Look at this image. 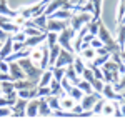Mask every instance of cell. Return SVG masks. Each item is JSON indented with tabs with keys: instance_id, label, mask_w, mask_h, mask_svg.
<instances>
[{
	"instance_id": "6da1fadb",
	"label": "cell",
	"mask_w": 125,
	"mask_h": 125,
	"mask_svg": "<svg viewBox=\"0 0 125 125\" xmlns=\"http://www.w3.org/2000/svg\"><path fill=\"white\" fill-rule=\"evenodd\" d=\"M20 63V67L23 68V72H25V75H27V78L29 80H32L33 83H37L39 85V80H40V75H42V68L39 67V65H35L32 60H30L29 57H23L20 58V60H17Z\"/></svg>"
},
{
	"instance_id": "7a4b0ae2",
	"label": "cell",
	"mask_w": 125,
	"mask_h": 125,
	"mask_svg": "<svg viewBox=\"0 0 125 125\" xmlns=\"http://www.w3.org/2000/svg\"><path fill=\"white\" fill-rule=\"evenodd\" d=\"M100 68H102V73H104V82H107V83H115V82L120 80V65L117 62L108 58Z\"/></svg>"
},
{
	"instance_id": "3957f363",
	"label": "cell",
	"mask_w": 125,
	"mask_h": 125,
	"mask_svg": "<svg viewBox=\"0 0 125 125\" xmlns=\"http://www.w3.org/2000/svg\"><path fill=\"white\" fill-rule=\"evenodd\" d=\"M97 37L104 42V47L110 52V53H114V52H120V45L117 43V40L110 35V32L107 30L105 25H98V32H97Z\"/></svg>"
},
{
	"instance_id": "277c9868",
	"label": "cell",
	"mask_w": 125,
	"mask_h": 125,
	"mask_svg": "<svg viewBox=\"0 0 125 125\" xmlns=\"http://www.w3.org/2000/svg\"><path fill=\"white\" fill-rule=\"evenodd\" d=\"M92 19H94V15H92L90 12H75V13H72V17L68 20V25L77 32V30H80L83 25H87Z\"/></svg>"
},
{
	"instance_id": "5b68a950",
	"label": "cell",
	"mask_w": 125,
	"mask_h": 125,
	"mask_svg": "<svg viewBox=\"0 0 125 125\" xmlns=\"http://www.w3.org/2000/svg\"><path fill=\"white\" fill-rule=\"evenodd\" d=\"M73 37H75V30L68 25V27H65V29L58 33V45L62 48H65V50H68V52H73V47H72ZM73 53H75V52H73Z\"/></svg>"
},
{
	"instance_id": "8992f818",
	"label": "cell",
	"mask_w": 125,
	"mask_h": 125,
	"mask_svg": "<svg viewBox=\"0 0 125 125\" xmlns=\"http://www.w3.org/2000/svg\"><path fill=\"white\" fill-rule=\"evenodd\" d=\"M0 29H3L5 32H9L10 35H12V33L20 32L22 27H20V25H15L13 20H12V17H7V15H2V13H0Z\"/></svg>"
},
{
	"instance_id": "52a82bcc",
	"label": "cell",
	"mask_w": 125,
	"mask_h": 125,
	"mask_svg": "<svg viewBox=\"0 0 125 125\" xmlns=\"http://www.w3.org/2000/svg\"><path fill=\"white\" fill-rule=\"evenodd\" d=\"M73 57H75L73 52H68L65 48H62L53 65H55V67H67V65H70V63L73 62Z\"/></svg>"
},
{
	"instance_id": "ba28073f",
	"label": "cell",
	"mask_w": 125,
	"mask_h": 125,
	"mask_svg": "<svg viewBox=\"0 0 125 125\" xmlns=\"http://www.w3.org/2000/svg\"><path fill=\"white\" fill-rule=\"evenodd\" d=\"M102 97V94H98V92H90V94H83L82 97V100H80V105L83 110H92V107L95 104L97 100Z\"/></svg>"
},
{
	"instance_id": "9c48e42d",
	"label": "cell",
	"mask_w": 125,
	"mask_h": 125,
	"mask_svg": "<svg viewBox=\"0 0 125 125\" xmlns=\"http://www.w3.org/2000/svg\"><path fill=\"white\" fill-rule=\"evenodd\" d=\"M68 27V20H58V19H47V32H57L60 33L62 30Z\"/></svg>"
},
{
	"instance_id": "30bf717a",
	"label": "cell",
	"mask_w": 125,
	"mask_h": 125,
	"mask_svg": "<svg viewBox=\"0 0 125 125\" xmlns=\"http://www.w3.org/2000/svg\"><path fill=\"white\" fill-rule=\"evenodd\" d=\"M102 95L105 97L107 100H120V102H124V94H117L114 90V85L107 83V82L104 85V88H102Z\"/></svg>"
},
{
	"instance_id": "8fae6325",
	"label": "cell",
	"mask_w": 125,
	"mask_h": 125,
	"mask_svg": "<svg viewBox=\"0 0 125 125\" xmlns=\"http://www.w3.org/2000/svg\"><path fill=\"white\" fill-rule=\"evenodd\" d=\"M9 73L12 75L13 80H22V78H27L23 68L20 67L19 62H9Z\"/></svg>"
},
{
	"instance_id": "7c38bea8",
	"label": "cell",
	"mask_w": 125,
	"mask_h": 125,
	"mask_svg": "<svg viewBox=\"0 0 125 125\" xmlns=\"http://www.w3.org/2000/svg\"><path fill=\"white\" fill-rule=\"evenodd\" d=\"M45 40H47V32L45 33H39V35H33V37H27L23 43H25V47L33 48V47H39L42 43H45Z\"/></svg>"
},
{
	"instance_id": "4fadbf2b",
	"label": "cell",
	"mask_w": 125,
	"mask_h": 125,
	"mask_svg": "<svg viewBox=\"0 0 125 125\" xmlns=\"http://www.w3.org/2000/svg\"><path fill=\"white\" fill-rule=\"evenodd\" d=\"M27 102L29 100H25V98H17V102L12 105V115L15 117H23L25 115V108H27Z\"/></svg>"
},
{
	"instance_id": "5bb4252c",
	"label": "cell",
	"mask_w": 125,
	"mask_h": 125,
	"mask_svg": "<svg viewBox=\"0 0 125 125\" xmlns=\"http://www.w3.org/2000/svg\"><path fill=\"white\" fill-rule=\"evenodd\" d=\"M39 102H40L39 97H35V98H30L29 102H27L25 115H29V117H35V115H39Z\"/></svg>"
},
{
	"instance_id": "9a60e30c",
	"label": "cell",
	"mask_w": 125,
	"mask_h": 125,
	"mask_svg": "<svg viewBox=\"0 0 125 125\" xmlns=\"http://www.w3.org/2000/svg\"><path fill=\"white\" fill-rule=\"evenodd\" d=\"M12 52H13V40H12V37H9V39L2 43V47H0V58L5 60Z\"/></svg>"
},
{
	"instance_id": "2e32d148",
	"label": "cell",
	"mask_w": 125,
	"mask_h": 125,
	"mask_svg": "<svg viewBox=\"0 0 125 125\" xmlns=\"http://www.w3.org/2000/svg\"><path fill=\"white\" fill-rule=\"evenodd\" d=\"M63 3H65V0H50L47 3V7H45V12H43V13L48 17V15H52L53 12H57L58 9H62Z\"/></svg>"
},
{
	"instance_id": "e0dca14e",
	"label": "cell",
	"mask_w": 125,
	"mask_h": 125,
	"mask_svg": "<svg viewBox=\"0 0 125 125\" xmlns=\"http://www.w3.org/2000/svg\"><path fill=\"white\" fill-rule=\"evenodd\" d=\"M40 102H39V115L42 117H48L52 115V108H50V105H48L47 102V97H39Z\"/></svg>"
},
{
	"instance_id": "ac0fdd59",
	"label": "cell",
	"mask_w": 125,
	"mask_h": 125,
	"mask_svg": "<svg viewBox=\"0 0 125 125\" xmlns=\"http://www.w3.org/2000/svg\"><path fill=\"white\" fill-rule=\"evenodd\" d=\"M65 78H68V80H70L73 85H77L78 80H80V75L77 73V70L73 68V65H72V63L65 67Z\"/></svg>"
},
{
	"instance_id": "d6986e66",
	"label": "cell",
	"mask_w": 125,
	"mask_h": 125,
	"mask_svg": "<svg viewBox=\"0 0 125 125\" xmlns=\"http://www.w3.org/2000/svg\"><path fill=\"white\" fill-rule=\"evenodd\" d=\"M60 50H62V47L58 45V42L55 43V45L48 47V65H53V63H55L58 53H60Z\"/></svg>"
},
{
	"instance_id": "ffe728a7",
	"label": "cell",
	"mask_w": 125,
	"mask_h": 125,
	"mask_svg": "<svg viewBox=\"0 0 125 125\" xmlns=\"http://www.w3.org/2000/svg\"><path fill=\"white\" fill-rule=\"evenodd\" d=\"M50 19H58V20H70L72 17V10L68 9H58L57 12H53L52 15H48Z\"/></svg>"
},
{
	"instance_id": "44dd1931",
	"label": "cell",
	"mask_w": 125,
	"mask_h": 125,
	"mask_svg": "<svg viewBox=\"0 0 125 125\" xmlns=\"http://www.w3.org/2000/svg\"><path fill=\"white\" fill-rule=\"evenodd\" d=\"M72 65H73V68L77 70V73L80 75V77H82V72H83V70H85V67H87L85 60H83V58H82V57H80V55L77 53V55L73 57V62H72Z\"/></svg>"
},
{
	"instance_id": "7402d4cb",
	"label": "cell",
	"mask_w": 125,
	"mask_h": 125,
	"mask_svg": "<svg viewBox=\"0 0 125 125\" xmlns=\"http://www.w3.org/2000/svg\"><path fill=\"white\" fill-rule=\"evenodd\" d=\"M78 55L83 58L85 62H90V60H94L97 55V52H95V48L94 47H87V48H82L80 52H78Z\"/></svg>"
},
{
	"instance_id": "603a6c76",
	"label": "cell",
	"mask_w": 125,
	"mask_h": 125,
	"mask_svg": "<svg viewBox=\"0 0 125 125\" xmlns=\"http://www.w3.org/2000/svg\"><path fill=\"white\" fill-rule=\"evenodd\" d=\"M75 104H77V100H73V98L68 95V94L65 97H62V98H60V105H62V108H63V110H70V112H72V108H73V105H75Z\"/></svg>"
},
{
	"instance_id": "cb8c5ba5",
	"label": "cell",
	"mask_w": 125,
	"mask_h": 125,
	"mask_svg": "<svg viewBox=\"0 0 125 125\" xmlns=\"http://www.w3.org/2000/svg\"><path fill=\"white\" fill-rule=\"evenodd\" d=\"M0 13L2 15H7V17H15L19 12H15V10H10L9 5H7V0H0Z\"/></svg>"
},
{
	"instance_id": "d4e9b609",
	"label": "cell",
	"mask_w": 125,
	"mask_h": 125,
	"mask_svg": "<svg viewBox=\"0 0 125 125\" xmlns=\"http://www.w3.org/2000/svg\"><path fill=\"white\" fill-rule=\"evenodd\" d=\"M117 43L120 45V50L125 48V23H120L118 25V33H117Z\"/></svg>"
},
{
	"instance_id": "484cf974",
	"label": "cell",
	"mask_w": 125,
	"mask_h": 125,
	"mask_svg": "<svg viewBox=\"0 0 125 125\" xmlns=\"http://www.w3.org/2000/svg\"><path fill=\"white\" fill-rule=\"evenodd\" d=\"M0 88H2V94L5 95V94H10V92H13V90H17L15 88V83H13V80H3V82H0Z\"/></svg>"
},
{
	"instance_id": "4316f807",
	"label": "cell",
	"mask_w": 125,
	"mask_h": 125,
	"mask_svg": "<svg viewBox=\"0 0 125 125\" xmlns=\"http://www.w3.org/2000/svg\"><path fill=\"white\" fill-rule=\"evenodd\" d=\"M47 102H48V105H50V108H52V112L62 108V105H60V97L58 95H52V94H50V95L47 97Z\"/></svg>"
},
{
	"instance_id": "83f0119b",
	"label": "cell",
	"mask_w": 125,
	"mask_h": 125,
	"mask_svg": "<svg viewBox=\"0 0 125 125\" xmlns=\"http://www.w3.org/2000/svg\"><path fill=\"white\" fill-rule=\"evenodd\" d=\"M48 67L52 68V73H53V78L55 80H62V78L65 77V67H55V65H48Z\"/></svg>"
},
{
	"instance_id": "f1b7e54d",
	"label": "cell",
	"mask_w": 125,
	"mask_h": 125,
	"mask_svg": "<svg viewBox=\"0 0 125 125\" xmlns=\"http://www.w3.org/2000/svg\"><path fill=\"white\" fill-rule=\"evenodd\" d=\"M115 112V102L114 100H105V105L102 108V114L104 115H114Z\"/></svg>"
},
{
	"instance_id": "f546056e",
	"label": "cell",
	"mask_w": 125,
	"mask_h": 125,
	"mask_svg": "<svg viewBox=\"0 0 125 125\" xmlns=\"http://www.w3.org/2000/svg\"><path fill=\"white\" fill-rule=\"evenodd\" d=\"M110 55H112V53H104V55H95V58H94V60H90V62H92V63H94L95 67H102V65H104V63L107 62V60L110 58Z\"/></svg>"
},
{
	"instance_id": "4dcf8cb0",
	"label": "cell",
	"mask_w": 125,
	"mask_h": 125,
	"mask_svg": "<svg viewBox=\"0 0 125 125\" xmlns=\"http://www.w3.org/2000/svg\"><path fill=\"white\" fill-rule=\"evenodd\" d=\"M98 25H100V20L98 19H92L88 23H87V29H88V33H92V35H97V32H98Z\"/></svg>"
},
{
	"instance_id": "1f68e13d",
	"label": "cell",
	"mask_w": 125,
	"mask_h": 125,
	"mask_svg": "<svg viewBox=\"0 0 125 125\" xmlns=\"http://www.w3.org/2000/svg\"><path fill=\"white\" fill-rule=\"evenodd\" d=\"M77 87L83 92V94H90V92H94V90H92V85H90V82H87L85 78H80L78 83H77Z\"/></svg>"
},
{
	"instance_id": "d6a6232c",
	"label": "cell",
	"mask_w": 125,
	"mask_h": 125,
	"mask_svg": "<svg viewBox=\"0 0 125 125\" xmlns=\"http://www.w3.org/2000/svg\"><path fill=\"white\" fill-rule=\"evenodd\" d=\"M68 95L72 97L73 100H77V102H80V100H82V97H83V92H82V90H80V88H78L77 85H73L72 88H70Z\"/></svg>"
},
{
	"instance_id": "836d02e7",
	"label": "cell",
	"mask_w": 125,
	"mask_h": 125,
	"mask_svg": "<svg viewBox=\"0 0 125 125\" xmlns=\"http://www.w3.org/2000/svg\"><path fill=\"white\" fill-rule=\"evenodd\" d=\"M112 85H114V90H115L117 94L125 92V72L122 73V78H120L118 82H115V83H112Z\"/></svg>"
},
{
	"instance_id": "e575fe53",
	"label": "cell",
	"mask_w": 125,
	"mask_h": 125,
	"mask_svg": "<svg viewBox=\"0 0 125 125\" xmlns=\"http://www.w3.org/2000/svg\"><path fill=\"white\" fill-rule=\"evenodd\" d=\"M57 42H58V33H57V32H47V40H45L47 47L55 45Z\"/></svg>"
},
{
	"instance_id": "d590c367",
	"label": "cell",
	"mask_w": 125,
	"mask_h": 125,
	"mask_svg": "<svg viewBox=\"0 0 125 125\" xmlns=\"http://www.w3.org/2000/svg\"><path fill=\"white\" fill-rule=\"evenodd\" d=\"M90 85H92V90H94V92L102 94V88H104V85H105V82L100 80V78H94V80L90 82Z\"/></svg>"
},
{
	"instance_id": "8d00e7d4",
	"label": "cell",
	"mask_w": 125,
	"mask_h": 125,
	"mask_svg": "<svg viewBox=\"0 0 125 125\" xmlns=\"http://www.w3.org/2000/svg\"><path fill=\"white\" fill-rule=\"evenodd\" d=\"M94 3V19H100V12H102V2L104 0H90Z\"/></svg>"
},
{
	"instance_id": "74e56055",
	"label": "cell",
	"mask_w": 125,
	"mask_h": 125,
	"mask_svg": "<svg viewBox=\"0 0 125 125\" xmlns=\"http://www.w3.org/2000/svg\"><path fill=\"white\" fill-rule=\"evenodd\" d=\"M23 33L27 37H33V35H39V33H45L43 30L37 29V27H23Z\"/></svg>"
},
{
	"instance_id": "f35d334b",
	"label": "cell",
	"mask_w": 125,
	"mask_h": 125,
	"mask_svg": "<svg viewBox=\"0 0 125 125\" xmlns=\"http://www.w3.org/2000/svg\"><path fill=\"white\" fill-rule=\"evenodd\" d=\"M124 15H125V0H120L118 2V9H117V22L118 23L122 22Z\"/></svg>"
},
{
	"instance_id": "ab89813d",
	"label": "cell",
	"mask_w": 125,
	"mask_h": 125,
	"mask_svg": "<svg viewBox=\"0 0 125 125\" xmlns=\"http://www.w3.org/2000/svg\"><path fill=\"white\" fill-rule=\"evenodd\" d=\"M105 100L107 98H98L95 104H94V107H92V110H94V114H102V108H104V105H105Z\"/></svg>"
},
{
	"instance_id": "60d3db41",
	"label": "cell",
	"mask_w": 125,
	"mask_h": 125,
	"mask_svg": "<svg viewBox=\"0 0 125 125\" xmlns=\"http://www.w3.org/2000/svg\"><path fill=\"white\" fill-rule=\"evenodd\" d=\"M10 37H12L13 42H25V39H27V35L23 33V30H20V32H17V33H12Z\"/></svg>"
},
{
	"instance_id": "b9f144b4",
	"label": "cell",
	"mask_w": 125,
	"mask_h": 125,
	"mask_svg": "<svg viewBox=\"0 0 125 125\" xmlns=\"http://www.w3.org/2000/svg\"><path fill=\"white\" fill-rule=\"evenodd\" d=\"M50 95V87H37V97H48Z\"/></svg>"
},
{
	"instance_id": "7bdbcfd3",
	"label": "cell",
	"mask_w": 125,
	"mask_h": 125,
	"mask_svg": "<svg viewBox=\"0 0 125 125\" xmlns=\"http://www.w3.org/2000/svg\"><path fill=\"white\" fill-rule=\"evenodd\" d=\"M90 47H94V48H100V47H104V42L98 39V37H94V39L90 40Z\"/></svg>"
},
{
	"instance_id": "ee69618b",
	"label": "cell",
	"mask_w": 125,
	"mask_h": 125,
	"mask_svg": "<svg viewBox=\"0 0 125 125\" xmlns=\"http://www.w3.org/2000/svg\"><path fill=\"white\" fill-rule=\"evenodd\" d=\"M12 115V107H0V117Z\"/></svg>"
},
{
	"instance_id": "f6af8a7d",
	"label": "cell",
	"mask_w": 125,
	"mask_h": 125,
	"mask_svg": "<svg viewBox=\"0 0 125 125\" xmlns=\"http://www.w3.org/2000/svg\"><path fill=\"white\" fill-rule=\"evenodd\" d=\"M72 112H73V114H75L77 117L80 115L82 112H83V108H82V105H80V102H77V104L73 105V108H72Z\"/></svg>"
},
{
	"instance_id": "bcb514c9",
	"label": "cell",
	"mask_w": 125,
	"mask_h": 125,
	"mask_svg": "<svg viewBox=\"0 0 125 125\" xmlns=\"http://www.w3.org/2000/svg\"><path fill=\"white\" fill-rule=\"evenodd\" d=\"M0 72H9V62L0 58Z\"/></svg>"
},
{
	"instance_id": "7dc6e473",
	"label": "cell",
	"mask_w": 125,
	"mask_h": 125,
	"mask_svg": "<svg viewBox=\"0 0 125 125\" xmlns=\"http://www.w3.org/2000/svg\"><path fill=\"white\" fill-rule=\"evenodd\" d=\"M23 48H25L23 42H13V52H19V50H23Z\"/></svg>"
},
{
	"instance_id": "c3c4849f",
	"label": "cell",
	"mask_w": 125,
	"mask_h": 125,
	"mask_svg": "<svg viewBox=\"0 0 125 125\" xmlns=\"http://www.w3.org/2000/svg\"><path fill=\"white\" fill-rule=\"evenodd\" d=\"M9 37H10L9 32H5L3 29H0V40H2V42H5V40L9 39Z\"/></svg>"
},
{
	"instance_id": "681fc988",
	"label": "cell",
	"mask_w": 125,
	"mask_h": 125,
	"mask_svg": "<svg viewBox=\"0 0 125 125\" xmlns=\"http://www.w3.org/2000/svg\"><path fill=\"white\" fill-rule=\"evenodd\" d=\"M68 2H70L72 5H83L87 0H68Z\"/></svg>"
},
{
	"instance_id": "f907efd6",
	"label": "cell",
	"mask_w": 125,
	"mask_h": 125,
	"mask_svg": "<svg viewBox=\"0 0 125 125\" xmlns=\"http://www.w3.org/2000/svg\"><path fill=\"white\" fill-rule=\"evenodd\" d=\"M120 115H124V117H125V102L122 104V105H120Z\"/></svg>"
},
{
	"instance_id": "816d5d0a",
	"label": "cell",
	"mask_w": 125,
	"mask_h": 125,
	"mask_svg": "<svg viewBox=\"0 0 125 125\" xmlns=\"http://www.w3.org/2000/svg\"><path fill=\"white\" fill-rule=\"evenodd\" d=\"M120 57H122V60L125 62V48H122V50H120Z\"/></svg>"
},
{
	"instance_id": "f5cc1de1",
	"label": "cell",
	"mask_w": 125,
	"mask_h": 125,
	"mask_svg": "<svg viewBox=\"0 0 125 125\" xmlns=\"http://www.w3.org/2000/svg\"><path fill=\"white\" fill-rule=\"evenodd\" d=\"M2 95H3V94H2V88H0V97H2Z\"/></svg>"
},
{
	"instance_id": "db71d44e",
	"label": "cell",
	"mask_w": 125,
	"mask_h": 125,
	"mask_svg": "<svg viewBox=\"0 0 125 125\" xmlns=\"http://www.w3.org/2000/svg\"><path fill=\"white\" fill-rule=\"evenodd\" d=\"M2 43H3V42H2V40H0V47H2Z\"/></svg>"
}]
</instances>
